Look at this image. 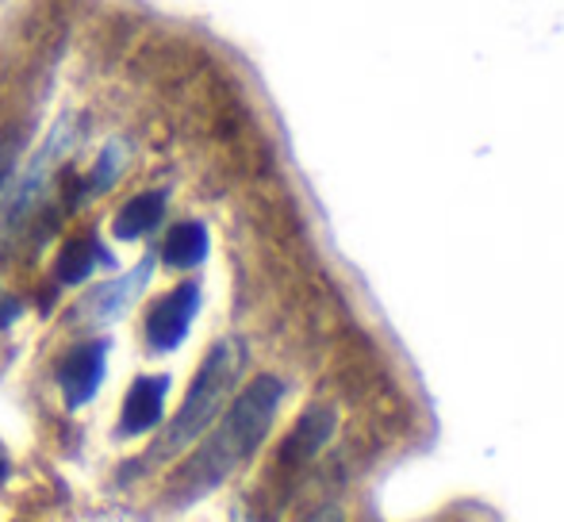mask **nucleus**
Instances as JSON below:
<instances>
[{
  "label": "nucleus",
  "instance_id": "f257e3e1",
  "mask_svg": "<svg viewBox=\"0 0 564 522\" xmlns=\"http://www.w3.org/2000/svg\"><path fill=\"white\" fill-rule=\"evenodd\" d=\"M284 400V384L276 377H253L242 392L235 395V403L224 411L219 423H212L208 438L196 446V454L173 472V500L193 503L200 496L216 492L219 485L238 472L265 442L269 426L276 418V407Z\"/></svg>",
  "mask_w": 564,
  "mask_h": 522
},
{
  "label": "nucleus",
  "instance_id": "f03ea898",
  "mask_svg": "<svg viewBox=\"0 0 564 522\" xmlns=\"http://www.w3.org/2000/svg\"><path fill=\"white\" fill-rule=\"evenodd\" d=\"M242 366H246V346L238 342V338H224V342L212 346L204 366L196 369V381H193V389H188L185 403L177 407V415H173V423L165 426L162 438L147 449V457H142L131 472L173 461L177 454H185V446L204 438V431H208L219 418V411L227 407L230 392H235L238 377H242Z\"/></svg>",
  "mask_w": 564,
  "mask_h": 522
},
{
  "label": "nucleus",
  "instance_id": "7ed1b4c3",
  "mask_svg": "<svg viewBox=\"0 0 564 522\" xmlns=\"http://www.w3.org/2000/svg\"><path fill=\"white\" fill-rule=\"evenodd\" d=\"M196 312H200V289L193 281L177 284L173 292H165L147 315V342L150 350H177L185 342L188 327H193Z\"/></svg>",
  "mask_w": 564,
  "mask_h": 522
},
{
  "label": "nucleus",
  "instance_id": "20e7f679",
  "mask_svg": "<svg viewBox=\"0 0 564 522\" xmlns=\"http://www.w3.org/2000/svg\"><path fill=\"white\" fill-rule=\"evenodd\" d=\"M105 358H108L105 342H82L62 358L58 384L62 395H66V407H85L97 395L100 381H105Z\"/></svg>",
  "mask_w": 564,
  "mask_h": 522
},
{
  "label": "nucleus",
  "instance_id": "39448f33",
  "mask_svg": "<svg viewBox=\"0 0 564 522\" xmlns=\"http://www.w3.org/2000/svg\"><path fill=\"white\" fill-rule=\"evenodd\" d=\"M165 392H170V377H139L131 384V392H127L123 411H119V438L154 431L162 423Z\"/></svg>",
  "mask_w": 564,
  "mask_h": 522
},
{
  "label": "nucleus",
  "instance_id": "423d86ee",
  "mask_svg": "<svg viewBox=\"0 0 564 522\" xmlns=\"http://www.w3.org/2000/svg\"><path fill=\"white\" fill-rule=\"evenodd\" d=\"M330 434H335V411L307 407L304 415H300L296 431L284 442V461H307V457H315L330 442Z\"/></svg>",
  "mask_w": 564,
  "mask_h": 522
},
{
  "label": "nucleus",
  "instance_id": "0eeeda50",
  "mask_svg": "<svg viewBox=\"0 0 564 522\" xmlns=\"http://www.w3.org/2000/svg\"><path fill=\"white\" fill-rule=\"evenodd\" d=\"M150 265H154V258L139 261V265L131 269L127 276H119L112 284H100L97 296H89V315H97V319H116V315H123L127 307L134 304V296L142 292V284H147L150 276Z\"/></svg>",
  "mask_w": 564,
  "mask_h": 522
},
{
  "label": "nucleus",
  "instance_id": "6e6552de",
  "mask_svg": "<svg viewBox=\"0 0 564 522\" xmlns=\"http://www.w3.org/2000/svg\"><path fill=\"white\" fill-rule=\"evenodd\" d=\"M165 211V196L162 193H139L131 196V200L123 204V208L116 211V239L119 242H131V239H142V235H150L158 227V219H162Z\"/></svg>",
  "mask_w": 564,
  "mask_h": 522
},
{
  "label": "nucleus",
  "instance_id": "1a4fd4ad",
  "mask_svg": "<svg viewBox=\"0 0 564 522\" xmlns=\"http://www.w3.org/2000/svg\"><path fill=\"white\" fill-rule=\"evenodd\" d=\"M208 258V227L188 219V224H177L162 242V261L173 269H193Z\"/></svg>",
  "mask_w": 564,
  "mask_h": 522
},
{
  "label": "nucleus",
  "instance_id": "9d476101",
  "mask_svg": "<svg viewBox=\"0 0 564 522\" xmlns=\"http://www.w3.org/2000/svg\"><path fill=\"white\" fill-rule=\"evenodd\" d=\"M100 258V242L93 235H82V239H69L58 254V281L62 284H82L85 276L97 269Z\"/></svg>",
  "mask_w": 564,
  "mask_h": 522
},
{
  "label": "nucleus",
  "instance_id": "9b49d317",
  "mask_svg": "<svg viewBox=\"0 0 564 522\" xmlns=\"http://www.w3.org/2000/svg\"><path fill=\"white\" fill-rule=\"evenodd\" d=\"M123 162H127V150H123V142H108L105 146V154L97 157V170L89 173V193H108V188L116 185V177H119V170H123Z\"/></svg>",
  "mask_w": 564,
  "mask_h": 522
},
{
  "label": "nucleus",
  "instance_id": "f8f14e48",
  "mask_svg": "<svg viewBox=\"0 0 564 522\" xmlns=\"http://www.w3.org/2000/svg\"><path fill=\"white\" fill-rule=\"evenodd\" d=\"M20 146H23L20 131H0V188L8 185V177H12L15 157H20Z\"/></svg>",
  "mask_w": 564,
  "mask_h": 522
},
{
  "label": "nucleus",
  "instance_id": "ddd939ff",
  "mask_svg": "<svg viewBox=\"0 0 564 522\" xmlns=\"http://www.w3.org/2000/svg\"><path fill=\"white\" fill-rule=\"evenodd\" d=\"M304 522H346V519H341L338 508H319V511H312Z\"/></svg>",
  "mask_w": 564,
  "mask_h": 522
},
{
  "label": "nucleus",
  "instance_id": "4468645a",
  "mask_svg": "<svg viewBox=\"0 0 564 522\" xmlns=\"http://www.w3.org/2000/svg\"><path fill=\"white\" fill-rule=\"evenodd\" d=\"M8 480V454H4V446H0V485Z\"/></svg>",
  "mask_w": 564,
  "mask_h": 522
}]
</instances>
